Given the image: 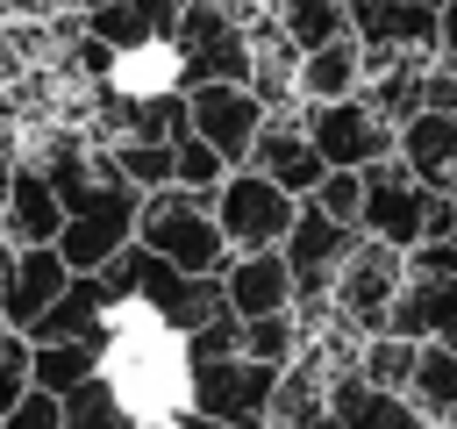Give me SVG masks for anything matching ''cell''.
Listing matches in <instances>:
<instances>
[{
  "mask_svg": "<svg viewBox=\"0 0 457 429\" xmlns=\"http://www.w3.org/2000/svg\"><path fill=\"white\" fill-rule=\"evenodd\" d=\"M136 243L171 257L179 272H221L228 265V236L214 222V193H193V186H150L143 207H136Z\"/></svg>",
  "mask_w": 457,
  "mask_h": 429,
  "instance_id": "1",
  "label": "cell"
},
{
  "mask_svg": "<svg viewBox=\"0 0 457 429\" xmlns=\"http://www.w3.org/2000/svg\"><path fill=\"white\" fill-rule=\"evenodd\" d=\"M243 350L264 358V365H293V350H300V322H293V307H278V315H250V322H243Z\"/></svg>",
  "mask_w": 457,
  "mask_h": 429,
  "instance_id": "25",
  "label": "cell"
},
{
  "mask_svg": "<svg viewBox=\"0 0 457 429\" xmlns=\"http://www.w3.org/2000/svg\"><path fill=\"white\" fill-rule=\"evenodd\" d=\"M264 114H271V107H264L257 86H243V79H200V86H186V122H193V136L214 143L228 164H250V143H257Z\"/></svg>",
  "mask_w": 457,
  "mask_h": 429,
  "instance_id": "7",
  "label": "cell"
},
{
  "mask_svg": "<svg viewBox=\"0 0 457 429\" xmlns=\"http://www.w3.org/2000/svg\"><path fill=\"white\" fill-rule=\"evenodd\" d=\"M321 214H336V222H357V207H364V179L357 172H343V164H328L321 179H314V193H307Z\"/></svg>",
  "mask_w": 457,
  "mask_h": 429,
  "instance_id": "26",
  "label": "cell"
},
{
  "mask_svg": "<svg viewBox=\"0 0 457 429\" xmlns=\"http://www.w3.org/2000/svg\"><path fill=\"white\" fill-rule=\"evenodd\" d=\"M107 358L100 336H50V343H29V386L43 393H71L79 379H93Z\"/></svg>",
  "mask_w": 457,
  "mask_h": 429,
  "instance_id": "17",
  "label": "cell"
},
{
  "mask_svg": "<svg viewBox=\"0 0 457 429\" xmlns=\"http://www.w3.org/2000/svg\"><path fill=\"white\" fill-rule=\"evenodd\" d=\"M364 207H357V229L364 236H378V243H393V250H414L421 243V200H428V186L386 150V157H371L364 172Z\"/></svg>",
  "mask_w": 457,
  "mask_h": 429,
  "instance_id": "9",
  "label": "cell"
},
{
  "mask_svg": "<svg viewBox=\"0 0 457 429\" xmlns=\"http://www.w3.org/2000/svg\"><path fill=\"white\" fill-rule=\"evenodd\" d=\"M436 43H443V50H457V0H443V7H436Z\"/></svg>",
  "mask_w": 457,
  "mask_h": 429,
  "instance_id": "31",
  "label": "cell"
},
{
  "mask_svg": "<svg viewBox=\"0 0 457 429\" xmlns=\"http://www.w3.org/2000/svg\"><path fill=\"white\" fill-rule=\"evenodd\" d=\"M450 315H457V279H450V272H407L400 293H393V307H386V329L421 343V336H436Z\"/></svg>",
  "mask_w": 457,
  "mask_h": 429,
  "instance_id": "16",
  "label": "cell"
},
{
  "mask_svg": "<svg viewBox=\"0 0 457 429\" xmlns=\"http://www.w3.org/2000/svg\"><path fill=\"white\" fill-rule=\"evenodd\" d=\"M293 193L286 186H271L257 164H228L221 172V186H214V222H221V236H228V250H257V243H278L286 229H293Z\"/></svg>",
  "mask_w": 457,
  "mask_h": 429,
  "instance_id": "6",
  "label": "cell"
},
{
  "mask_svg": "<svg viewBox=\"0 0 457 429\" xmlns=\"http://www.w3.org/2000/svg\"><path fill=\"white\" fill-rule=\"evenodd\" d=\"M107 164H114L136 193L171 186V143H150V136H114V143H107Z\"/></svg>",
  "mask_w": 457,
  "mask_h": 429,
  "instance_id": "22",
  "label": "cell"
},
{
  "mask_svg": "<svg viewBox=\"0 0 457 429\" xmlns=\"http://www.w3.org/2000/svg\"><path fill=\"white\" fill-rule=\"evenodd\" d=\"M414 336H393V329H378V336H364L357 343V372L371 379V386H386V393H407V379H414Z\"/></svg>",
  "mask_w": 457,
  "mask_h": 429,
  "instance_id": "21",
  "label": "cell"
},
{
  "mask_svg": "<svg viewBox=\"0 0 457 429\" xmlns=\"http://www.w3.org/2000/svg\"><path fill=\"white\" fill-rule=\"evenodd\" d=\"M57 408H64V429H129V422H143V415L129 408V393L107 379V365H100L93 379H79L71 393H57Z\"/></svg>",
  "mask_w": 457,
  "mask_h": 429,
  "instance_id": "19",
  "label": "cell"
},
{
  "mask_svg": "<svg viewBox=\"0 0 457 429\" xmlns=\"http://www.w3.org/2000/svg\"><path fill=\"white\" fill-rule=\"evenodd\" d=\"M50 336H100V343H114V300H107L100 272H71L57 286V300L29 322V343H50Z\"/></svg>",
  "mask_w": 457,
  "mask_h": 429,
  "instance_id": "14",
  "label": "cell"
},
{
  "mask_svg": "<svg viewBox=\"0 0 457 429\" xmlns=\"http://www.w3.org/2000/svg\"><path fill=\"white\" fill-rule=\"evenodd\" d=\"M400 279H407V250H393V243H378V236H357L350 257H343L336 279H328V307H336L357 336H378Z\"/></svg>",
  "mask_w": 457,
  "mask_h": 429,
  "instance_id": "4",
  "label": "cell"
},
{
  "mask_svg": "<svg viewBox=\"0 0 457 429\" xmlns=\"http://www.w3.org/2000/svg\"><path fill=\"white\" fill-rule=\"evenodd\" d=\"M300 429H343V422H336V415H328V408H321V415H307V422H300Z\"/></svg>",
  "mask_w": 457,
  "mask_h": 429,
  "instance_id": "33",
  "label": "cell"
},
{
  "mask_svg": "<svg viewBox=\"0 0 457 429\" xmlns=\"http://www.w3.org/2000/svg\"><path fill=\"white\" fill-rule=\"evenodd\" d=\"M214 279H221V307H228L236 322L293 307V265H286V250H278V243H257V250H228V265H221Z\"/></svg>",
  "mask_w": 457,
  "mask_h": 429,
  "instance_id": "11",
  "label": "cell"
},
{
  "mask_svg": "<svg viewBox=\"0 0 457 429\" xmlns=\"http://www.w3.org/2000/svg\"><path fill=\"white\" fill-rule=\"evenodd\" d=\"M186 365V408L228 422V429H264L271 415V386L278 365L250 358V350H221V358H179Z\"/></svg>",
  "mask_w": 457,
  "mask_h": 429,
  "instance_id": "2",
  "label": "cell"
},
{
  "mask_svg": "<svg viewBox=\"0 0 457 429\" xmlns=\"http://www.w3.org/2000/svg\"><path fill=\"white\" fill-rule=\"evenodd\" d=\"M357 236H364L357 222H336V214H321L314 200L293 207V229L278 236V250H286V265H293V307H300V300H328V279H336V265L350 257Z\"/></svg>",
  "mask_w": 457,
  "mask_h": 429,
  "instance_id": "8",
  "label": "cell"
},
{
  "mask_svg": "<svg viewBox=\"0 0 457 429\" xmlns=\"http://www.w3.org/2000/svg\"><path fill=\"white\" fill-rule=\"evenodd\" d=\"M136 207L143 193L129 179H93L71 207H64V229H57V257L71 272H100L121 243H136Z\"/></svg>",
  "mask_w": 457,
  "mask_h": 429,
  "instance_id": "3",
  "label": "cell"
},
{
  "mask_svg": "<svg viewBox=\"0 0 457 429\" xmlns=\"http://www.w3.org/2000/svg\"><path fill=\"white\" fill-rule=\"evenodd\" d=\"M0 429H64V408H57V393H43V386H29L7 415H0Z\"/></svg>",
  "mask_w": 457,
  "mask_h": 429,
  "instance_id": "28",
  "label": "cell"
},
{
  "mask_svg": "<svg viewBox=\"0 0 457 429\" xmlns=\"http://www.w3.org/2000/svg\"><path fill=\"white\" fill-rule=\"evenodd\" d=\"M293 107H300V129H307V143L321 150V164L364 172L371 157L393 150V122H386L364 93H343V100H293Z\"/></svg>",
  "mask_w": 457,
  "mask_h": 429,
  "instance_id": "5",
  "label": "cell"
},
{
  "mask_svg": "<svg viewBox=\"0 0 457 429\" xmlns=\"http://www.w3.org/2000/svg\"><path fill=\"white\" fill-rule=\"evenodd\" d=\"M436 343H443V350H457V315H450V322L436 329Z\"/></svg>",
  "mask_w": 457,
  "mask_h": 429,
  "instance_id": "32",
  "label": "cell"
},
{
  "mask_svg": "<svg viewBox=\"0 0 457 429\" xmlns=\"http://www.w3.org/2000/svg\"><path fill=\"white\" fill-rule=\"evenodd\" d=\"M79 29H86V36H100V43H107V50H121V57H129V50H143V43H157V36H150V21H143L136 7H121V0L86 7V14H79Z\"/></svg>",
  "mask_w": 457,
  "mask_h": 429,
  "instance_id": "23",
  "label": "cell"
},
{
  "mask_svg": "<svg viewBox=\"0 0 457 429\" xmlns=\"http://www.w3.org/2000/svg\"><path fill=\"white\" fill-rule=\"evenodd\" d=\"M129 429H164V422H129Z\"/></svg>",
  "mask_w": 457,
  "mask_h": 429,
  "instance_id": "34",
  "label": "cell"
},
{
  "mask_svg": "<svg viewBox=\"0 0 457 429\" xmlns=\"http://www.w3.org/2000/svg\"><path fill=\"white\" fill-rule=\"evenodd\" d=\"M121 7H136V14L150 21V36H157V43L171 36V14H179V0H121Z\"/></svg>",
  "mask_w": 457,
  "mask_h": 429,
  "instance_id": "29",
  "label": "cell"
},
{
  "mask_svg": "<svg viewBox=\"0 0 457 429\" xmlns=\"http://www.w3.org/2000/svg\"><path fill=\"white\" fill-rule=\"evenodd\" d=\"M221 172H228V157L214 150V143H200L193 129L171 143V186H193V193H214L221 186Z\"/></svg>",
  "mask_w": 457,
  "mask_h": 429,
  "instance_id": "24",
  "label": "cell"
},
{
  "mask_svg": "<svg viewBox=\"0 0 457 429\" xmlns=\"http://www.w3.org/2000/svg\"><path fill=\"white\" fill-rule=\"evenodd\" d=\"M407 400H414L436 429H457V350H443L436 336H421V350H414V379H407Z\"/></svg>",
  "mask_w": 457,
  "mask_h": 429,
  "instance_id": "18",
  "label": "cell"
},
{
  "mask_svg": "<svg viewBox=\"0 0 457 429\" xmlns=\"http://www.w3.org/2000/svg\"><path fill=\"white\" fill-rule=\"evenodd\" d=\"M64 279L71 265L57 257V243H0V322L29 336V322L57 300Z\"/></svg>",
  "mask_w": 457,
  "mask_h": 429,
  "instance_id": "10",
  "label": "cell"
},
{
  "mask_svg": "<svg viewBox=\"0 0 457 429\" xmlns=\"http://www.w3.org/2000/svg\"><path fill=\"white\" fill-rule=\"evenodd\" d=\"M271 21L293 36V50H314L328 36H350V0H271Z\"/></svg>",
  "mask_w": 457,
  "mask_h": 429,
  "instance_id": "20",
  "label": "cell"
},
{
  "mask_svg": "<svg viewBox=\"0 0 457 429\" xmlns=\"http://www.w3.org/2000/svg\"><path fill=\"white\" fill-rule=\"evenodd\" d=\"M250 164H257L271 186H286L293 200H307L314 179L328 172L321 150H314L307 129H300V107H271V114H264V129H257V143H250Z\"/></svg>",
  "mask_w": 457,
  "mask_h": 429,
  "instance_id": "12",
  "label": "cell"
},
{
  "mask_svg": "<svg viewBox=\"0 0 457 429\" xmlns=\"http://www.w3.org/2000/svg\"><path fill=\"white\" fill-rule=\"evenodd\" d=\"M64 229V200L36 164H7L0 172V243H57Z\"/></svg>",
  "mask_w": 457,
  "mask_h": 429,
  "instance_id": "13",
  "label": "cell"
},
{
  "mask_svg": "<svg viewBox=\"0 0 457 429\" xmlns=\"http://www.w3.org/2000/svg\"><path fill=\"white\" fill-rule=\"evenodd\" d=\"M164 429H228V422H214V415H200V408H186V400H179V408L164 415Z\"/></svg>",
  "mask_w": 457,
  "mask_h": 429,
  "instance_id": "30",
  "label": "cell"
},
{
  "mask_svg": "<svg viewBox=\"0 0 457 429\" xmlns=\"http://www.w3.org/2000/svg\"><path fill=\"white\" fill-rule=\"evenodd\" d=\"M364 86V43L357 36H328L314 50H300L293 64V100H343Z\"/></svg>",
  "mask_w": 457,
  "mask_h": 429,
  "instance_id": "15",
  "label": "cell"
},
{
  "mask_svg": "<svg viewBox=\"0 0 457 429\" xmlns=\"http://www.w3.org/2000/svg\"><path fill=\"white\" fill-rule=\"evenodd\" d=\"M21 393H29V336L0 322V415H7Z\"/></svg>",
  "mask_w": 457,
  "mask_h": 429,
  "instance_id": "27",
  "label": "cell"
}]
</instances>
